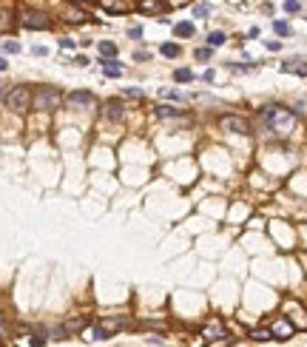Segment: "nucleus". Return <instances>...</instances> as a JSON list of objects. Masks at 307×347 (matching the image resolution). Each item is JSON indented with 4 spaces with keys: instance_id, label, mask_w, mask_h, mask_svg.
Masks as SVG:
<instances>
[{
    "instance_id": "1",
    "label": "nucleus",
    "mask_w": 307,
    "mask_h": 347,
    "mask_svg": "<svg viewBox=\"0 0 307 347\" xmlns=\"http://www.w3.org/2000/svg\"><path fill=\"white\" fill-rule=\"evenodd\" d=\"M262 123L267 126V131H273L276 137H290L296 128V114L290 108H282V105H267L262 111Z\"/></svg>"
},
{
    "instance_id": "2",
    "label": "nucleus",
    "mask_w": 307,
    "mask_h": 347,
    "mask_svg": "<svg viewBox=\"0 0 307 347\" xmlns=\"http://www.w3.org/2000/svg\"><path fill=\"white\" fill-rule=\"evenodd\" d=\"M63 105V91L54 88V86H40L37 91L32 94V108L34 111H57Z\"/></svg>"
},
{
    "instance_id": "3",
    "label": "nucleus",
    "mask_w": 307,
    "mask_h": 347,
    "mask_svg": "<svg viewBox=\"0 0 307 347\" xmlns=\"http://www.w3.org/2000/svg\"><path fill=\"white\" fill-rule=\"evenodd\" d=\"M32 88L29 86H14V88H9L6 91V105H9L11 111H17V114H23V111H29L32 108Z\"/></svg>"
},
{
    "instance_id": "4",
    "label": "nucleus",
    "mask_w": 307,
    "mask_h": 347,
    "mask_svg": "<svg viewBox=\"0 0 307 347\" xmlns=\"http://www.w3.org/2000/svg\"><path fill=\"white\" fill-rule=\"evenodd\" d=\"M125 324H128V319H125V316H111V319H102V322H97V327H94V339H97V342H105L108 336H114L117 330H123Z\"/></svg>"
},
{
    "instance_id": "5",
    "label": "nucleus",
    "mask_w": 307,
    "mask_h": 347,
    "mask_svg": "<svg viewBox=\"0 0 307 347\" xmlns=\"http://www.w3.org/2000/svg\"><path fill=\"white\" fill-rule=\"evenodd\" d=\"M219 128L222 131H227V134H250V126H248V120L245 117H222L219 120Z\"/></svg>"
},
{
    "instance_id": "6",
    "label": "nucleus",
    "mask_w": 307,
    "mask_h": 347,
    "mask_svg": "<svg viewBox=\"0 0 307 347\" xmlns=\"http://www.w3.org/2000/svg\"><path fill=\"white\" fill-rule=\"evenodd\" d=\"M20 23L26 26V29H32V32H45V29H51V20L45 17L43 12H23V17H20Z\"/></svg>"
},
{
    "instance_id": "7",
    "label": "nucleus",
    "mask_w": 307,
    "mask_h": 347,
    "mask_svg": "<svg viewBox=\"0 0 307 347\" xmlns=\"http://www.w3.org/2000/svg\"><path fill=\"white\" fill-rule=\"evenodd\" d=\"M225 324L219 322V319H211V322L205 324V330H202V339L208 342V345H216V342H227L225 339Z\"/></svg>"
},
{
    "instance_id": "8",
    "label": "nucleus",
    "mask_w": 307,
    "mask_h": 347,
    "mask_svg": "<svg viewBox=\"0 0 307 347\" xmlns=\"http://www.w3.org/2000/svg\"><path fill=\"white\" fill-rule=\"evenodd\" d=\"M287 319H290L299 330H307V316H305V310H302V304L287 302Z\"/></svg>"
},
{
    "instance_id": "9",
    "label": "nucleus",
    "mask_w": 307,
    "mask_h": 347,
    "mask_svg": "<svg viewBox=\"0 0 307 347\" xmlns=\"http://www.w3.org/2000/svg\"><path fill=\"white\" fill-rule=\"evenodd\" d=\"M293 330H296V324L290 322V319H276V322H273V327H270L273 339H290V336H293Z\"/></svg>"
},
{
    "instance_id": "10",
    "label": "nucleus",
    "mask_w": 307,
    "mask_h": 347,
    "mask_svg": "<svg viewBox=\"0 0 307 347\" xmlns=\"http://www.w3.org/2000/svg\"><path fill=\"white\" fill-rule=\"evenodd\" d=\"M102 114L108 117V120H114V123H120V120L125 117V108H123L120 100H108V103L102 105Z\"/></svg>"
},
{
    "instance_id": "11",
    "label": "nucleus",
    "mask_w": 307,
    "mask_h": 347,
    "mask_svg": "<svg viewBox=\"0 0 307 347\" xmlns=\"http://www.w3.org/2000/svg\"><path fill=\"white\" fill-rule=\"evenodd\" d=\"M282 71H287V74H302V77H307V63H305V60H287V63H282Z\"/></svg>"
},
{
    "instance_id": "12",
    "label": "nucleus",
    "mask_w": 307,
    "mask_h": 347,
    "mask_svg": "<svg viewBox=\"0 0 307 347\" xmlns=\"http://www.w3.org/2000/svg\"><path fill=\"white\" fill-rule=\"evenodd\" d=\"M139 9H142V12H165L168 3H165V0H139Z\"/></svg>"
},
{
    "instance_id": "13",
    "label": "nucleus",
    "mask_w": 307,
    "mask_h": 347,
    "mask_svg": "<svg viewBox=\"0 0 307 347\" xmlns=\"http://www.w3.org/2000/svg\"><path fill=\"white\" fill-rule=\"evenodd\" d=\"M100 6H105L108 12H114V14H120V12H128V3L125 0H97Z\"/></svg>"
},
{
    "instance_id": "14",
    "label": "nucleus",
    "mask_w": 307,
    "mask_h": 347,
    "mask_svg": "<svg viewBox=\"0 0 307 347\" xmlns=\"http://www.w3.org/2000/svg\"><path fill=\"white\" fill-rule=\"evenodd\" d=\"M157 117H162V120H168V117H182V111L176 105H157Z\"/></svg>"
},
{
    "instance_id": "15",
    "label": "nucleus",
    "mask_w": 307,
    "mask_h": 347,
    "mask_svg": "<svg viewBox=\"0 0 307 347\" xmlns=\"http://www.w3.org/2000/svg\"><path fill=\"white\" fill-rule=\"evenodd\" d=\"M68 103L71 105H86V103H91V94L88 91H71L68 94Z\"/></svg>"
},
{
    "instance_id": "16",
    "label": "nucleus",
    "mask_w": 307,
    "mask_h": 347,
    "mask_svg": "<svg viewBox=\"0 0 307 347\" xmlns=\"http://www.w3.org/2000/svg\"><path fill=\"white\" fill-rule=\"evenodd\" d=\"M225 32H211V35H208V46L211 48H219V46H225Z\"/></svg>"
},
{
    "instance_id": "17",
    "label": "nucleus",
    "mask_w": 307,
    "mask_h": 347,
    "mask_svg": "<svg viewBox=\"0 0 307 347\" xmlns=\"http://www.w3.org/2000/svg\"><path fill=\"white\" fill-rule=\"evenodd\" d=\"M211 12H214V9H211V3H196V6H193V17H199V20L211 17Z\"/></svg>"
},
{
    "instance_id": "18",
    "label": "nucleus",
    "mask_w": 307,
    "mask_h": 347,
    "mask_svg": "<svg viewBox=\"0 0 307 347\" xmlns=\"http://www.w3.org/2000/svg\"><path fill=\"white\" fill-rule=\"evenodd\" d=\"M88 324V319H71V322H66L63 327H66V333H77V330H83Z\"/></svg>"
},
{
    "instance_id": "19",
    "label": "nucleus",
    "mask_w": 307,
    "mask_h": 347,
    "mask_svg": "<svg viewBox=\"0 0 307 347\" xmlns=\"http://www.w3.org/2000/svg\"><path fill=\"white\" fill-rule=\"evenodd\" d=\"M100 54L105 60H108V57H117V46H114V43H108V40H102V43H100Z\"/></svg>"
},
{
    "instance_id": "20",
    "label": "nucleus",
    "mask_w": 307,
    "mask_h": 347,
    "mask_svg": "<svg viewBox=\"0 0 307 347\" xmlns=\"http://www.w3.org/2000/svg\"><path fill=\"white\" fill-rule=\"evenodd\" d=\"M174 32H176V37H191L193 35V23H176L174 26Z\"/></svg>"
},
{
    "instance_id": "21",
    "label": "nucleus",
    "mask_w": 307,
    "mask_h": 347,
    "mask_svg": "<svg viewBox=\"0 0 307 347\" xmlns=\"http://www.w3.org/2000/svg\"><path fill=\"white\" fill-rule=\"evenodd\" d=\"M174 77H176V83H191L193 80V71L191 69H176Z\"/></svg>"
},
{
    "instance_id": "22",
    "label": "nucleus",
    "mask_w": 307,
    "mask_h": 347,
    "mask_svg": "<svg viewBox=\"0 0 307 347\" xmlns=\"http://www.w3.org/2000/svg\"><path fill=\"white\" fill-rule=\"evenodd\" d=\"M273 32H276V35H282V37H287V35H290V23L276 20V23H273Z\"/></svg>"
},
{
    "instance_id": "23",
    "label": "nucleus",
    "mask_w": 307,
    "mask_h": 347,
    "mask_svg": "<svg viewBox=\"0 0 307 347\" xmlns=\"http://www.w3.org/2000/svg\"><path fill=\"white\" fill-rule=\"evenodd\" d=\"M250 339H253V342H267V339H273V333L270 330H253Z\"/></svg>"
},
{
    "instance_id": "24",
    "label": "nucleus",
    "mask_w": 307,
    "mask_h": 347,
    "mask_svg": "<svg viewBox=\"0 0 307 347\" xmlns=\"http://www.w3.org/2000/svg\"><path fill=\"white\" fill-rule=\"evenodd\" d=\"M159 51H162L165 57H176V54H179V46H174V43H165V46L159 48Z\"/></svg>"
},
{
    "instance_id": "25",
    "label": "nucleus",
    "mask_w": 307,
    "mask_h": 347,
    "mask_svg": "<svg viewBox=\"0 0 307 347\" xmlns=\"http://www.w3.org/2000/svg\"><path fill=\"white\" fill-rule=\"evenodd\" d=\"M299 9H302V3H299V0H284V12H287V14H296Z\"/></svg>"
},
{
    "instance_id": "26",
    "label": "nucleus",
    "mask_w": 307,
    "mask_h": 347,
    "mask_svg": "<svg viewBox=\"0 0 307 347\" xmlns=\"http://www.w3.org/2000/svg\"><path fill=\"white\" fill-rule=\"evenodd\" d=\"M3 51H9V54H17V51H20V43H14V40H6V43H3Z\"/></svg>"
},
{
    "instance_id": "27",
    "label": "nucleus",
    "mask_w": 307,
    "mask_h": 347,
    "mask_svg": "<svg viewBox=\"0 0 307 347\" xmlns=\"http://www.w3.org/2000/svg\"><path fill=\"white\" fill-rule=\"evenodd\" d=\"M196 60H202V63H205V60H211V46H208V48H196Z\"/></svg>"
},
{
    "instance_id": "28",
    "label": "nucleus",
    "mask_w": 307,
    "mask_h": 347,
    "mask_svg": "<svg viewBox=\"0 0 307 347\" xmlns=\"http://www.w3.org/2000/svg\"><path fill=\"white\" fill-rule=\"evenodd\" d=\"M264 46L270 48V51H279V48H282V43H279V40H264Z\"/></svg>"
},
{
    "instance_id": "29",
    "label": "nucleus",
    "mask_w": 307,
    "mask_h": 347,
    "mask_svg": "<svg viewBox=\"0 0 307 347\" xmlns=\"http://www.w3.org/2000/svg\"><path fill=\"white\" fill-rule=\"evenodd\" d=\"M125 94H128V97H142V91H139V88H125Z\"/></svg>"
},
{
    "instance_id": "30",
    "label": "nucleus",
    "mask_w": 307,
    "mask_h": 347,
    "mask_svg": "<svg viewBox=\"0 0 307 347\" xmlns=\"http://www.w3.org/2000/svg\"><path fill=\"white\" fill-rule=\"evenodd\" d=\"M128 35L134 37V40H139V37H142V29H131V32H128Z\"/></svg>"
},
{
    "instance_id": "31",
    "label": "nucleus",
    "mask_w": 307,
    "mask_h": 347,
    "mask_svg": "<svg viewBox=\"0 0 307 347\" xmlns=\"http://www.w3.org/2000/svg\"><path fill=\"white\" fill-rule=\"evenodd\" d=\"M60 48H74V40H60Z\"/></svg>"
},
{
    "instance_id": "32",
    "label": "nucleus",
    "mask_w": 307,
    "mask_h": 347,
    "mask_svg": "<svg viewBox=\"0 0 307 347\" xmlns=\"http://www.w3.org/2000/svg\"><path fill=\"white\" fill-rule=\"evenodd\" d=\"M165 97H171V100H182L179 91H165Z\"/></svg>"
},
{
    "instance_id": "33",
    "label": "nucleus",
    "mask_w": 307,
    "mask_h": 347,
    "mask_svg": "<svg viewBox=\"0 0 307 347\" xmlns=\"http://www.w3.org/2000/svg\"><path fill=\"white\" fill-rule=\"evenodd\" d=\"M74 3H77V6H94L97 0H74Z\"/></svg>"
},
{
    "instance_id": "34",
    "label": "nucleus",
    "mask_w": 307,
    "mask_h": 347,
    "mask_svg": "<svg viewBox=\"0 0 307 347\" xmlns=\"http://www.w3.org/2000/svg\"><path fill=\"white\" fill-rule=\"evenodd\" d=\"M6 69H9V63H6V60L0 57V71H6Z\"/></svg>"
},
{
    "instance_id": "35",
    "label": "nucleus",
    "mask_w": 307,
    "mask_h": 347,
    "mask_svg": "<svg viewBox=\"0 0 307 347\" xmlns=\"http://www.w3.org/2000/svg\"><path fill=\"white\" fill-rule=\"evenodd\" d=\"M3 339H6V327H3V324H0V342H3Z\"/></svg>"
},
{
    "instance_id": "36",
    "label": "nucleus",
    "mask_w": 307,
    "mask_h": 347,
    "mask_svg": "<svg viewBox=\"0 0 307 347\" xmlns=\"http://www.w3.org/2000/svg\"><path fill=\"white\" fill-rule=\"evenodd\" d=\"M302 262H305V265H307V256H302Z\"/></svg>"
},
{
    "instance_id": "37",
    "label": "nucleus",
    "mask_w": 307,
    "mask_h": 347,
    "mask_svg": "<svg viewBox=\"0 0 307 347\" xmlns=\"http://www.w3.org/2000/svg\"><path fill=\"white\" fill-rule=\"evenodd\" d=\"M230 3H242V0H230Z\"/></svg>"
}]
</instances>
